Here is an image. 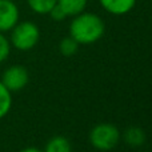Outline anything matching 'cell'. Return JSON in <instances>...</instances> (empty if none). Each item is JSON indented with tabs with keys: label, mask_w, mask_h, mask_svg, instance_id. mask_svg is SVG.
Listing matches in <instances>:
<instances>
[{
	"label": "cell",
	"mask_w": 152,
	"mask_h": 152,
	"mask_svg": "<svg viewBox=\"0 0 152 152\" xmlns=\"http://www.w3.org/2000/svg\"><path fill=\"white\" fill-rule=\"evenodd\" d=\"M105 32V24L99 15L92 12H81L74 16L69 26V36L79 44H94L99 42Z\"/></svg>",
	"instance_id": "cell-1"
},
{
	"label": "cell",
	"mask_w": 152,
	"mask_h": 152,
	"mask_svg": "<svg viewBox=\"0 0 152 152\" xmlns=\"http://www.w3.org/2000/svg\"><path fill=\"white\" fill-rule=\"evenodd\" d=\"M40 29L32 21H21L16 23V26L11 29L10 43L18 51H29L39 43Z\"/></svg>",
	"instance_id": "cell-2"
},
{
	"label": "cell",
	"mask_w": 152,
	"mask_h": 152,
	"mask_svg": "<svg viewBox=\"0 0 152 152\" xmlns=\"http://www.w3.org/2000/svg\"><path fill=\"white\" fill-rule=\"evenodd\" d=\"M121 134L118 127L111 123L96 124L89 131V143L97 151H111L119 144Z\"/></svg>",
	"instance_id": "cell-3"
},
{
	"label": "cell",
	"mask_w": 152,
	"mask_h": 152,
	"mask_svg": "<svg viewBox=\"0 0 152 152\" xmlns=\"http://www.w3.org/2000/svg\"><path fill=\"white\" fill-rule=\"evenodd\" d=\"M0 81L10 92H19L28 84L29 74L24 66L15 64V66H10L8 68H5Z\"/></svg>",
	"instance_id": "cell-4"
},
{
	"label": "cell",
	"mask_w": 152,
	"mask_h": 152,
	"mask_svg": "<svg viewBox=\"0 0 152 152\" xmlns=\"http://www.w3.org/2000/svg\"><path fill=\"white\" fill-rule=\"evenodd\" d=\"M19 21V10L13 0H0V32L11 31Z\"/></svg>",
	"instance_id": "cell-5"
},
{
	"label": "cell",
	"mask_w": 152,
	"mask_h": 152,
	"mask_svg": "<svg viewBox=\"0 0 152 152\" xmlns=\"http://www.w3.org/2000/svg\"><path fill=\"white\" fill-rule=\"evenodd\" d=\"M99 1L107 12L116 16L128 13L136 4V0H99Z\"/></svg>",
	"instance_id": "cell-6"
},
{
	"label": "cell",
	"mask_w": 152,
	"mask_h": 152,
	"mask_svg": "<svg viewBox=\"0 0 152 152\" xmlns=\"http://www.w3.org/2000/svg\"><path fill=\"white\" fill-rule=\"evenodd\" d=\"M123 139L129 147H140L145 142V132L140 127H128L123 134Z\"/></svg>",
	"instance_id": "cell-7"
},
{
	"label": "cell",
	"mask_w": 152,
	"mask_h": 152,
	"mask_svg": "<svg viewBox=\"0 0 152 152\" xmlns=\"http://www.w3.org/2000/svg\"><path fill=\"white\" fill-rule=\"evenodd\" d=\"M87 1L88 0H58V4L67 16H76L86 10Z\"/></svg>",
	"instance_id": "cell-8"
},
{
	"label": "cell",
	"mask_w": 152,
	"mask_h": 152,
	"mask_svg": "<svg viewBox=\"0 0 152 152\" xmlns=\"http://www.w3.org/2000/svg\"><path fill=\"white\" fill-rule=\"evenodd\" d=\"M44 152H72V147L67 137L53 136L45 144Z\"/></svg>",
	"instance_id": "cell-9"
},
{
	"label": "cell",
	"mask_w": 152,
	"mask_h": 152,
	"mask_svg": "<svg viewBox=\"0 0 152 152\" xmlns=\"http://www.w3.org/2000/svg\"><path fill=\"white\" fill-rule=\"evenodd\" d=\"M12 107V92H10L0 81V119L8 115Z\"/></svg>",
	"instance_id": "cell-10"
},
{
	"label": "cell",
	"mask_w": 152,
	"mask_h": 152,
	"mask_svg": "<svg viewBox=\"0 0 152 152\" xmlns=\"http://www.w3.org/2000/svg\"><path fill=\"white\" fill-rule=\"evenodd\" d=\"M27 1H28L29 8L34 12L45 15L52 10V7L58 3V0H27Z\"/></svg>",
	"instance_id": "cell-11"
},
{
	"label": "cell",
	"mask_w": 152,
	"mask_h": 152,
	"mask_svg": "<svg viewBox=\"0 0 152 152\" xmlns=\"http://www.w3.org/2000/svg\"><path fill=\"white\" fill-rule=\"evenodd\" d=\"M79 45L80 44H79L72 36H67L60 42L59 50H60L61 55H64V56H74L75 53L77 52Z\"/></svg>",
	"instance_id": "cell-12"
},
{
	"label": "cell",
	"mask_w": 152,
	"mask_h": 152,
	"mask_svg": "<svg viewBox=\"0 0 152 152\" xmlns=\"http://www.w3.org/2000/svg\"><path fill=\"white\" fill-rule=\"evenodd\" d=\"M11 53V43L7 37L0 32V63L5 61Z\"/></svg>",
	"instance_id": "cell-13"
},
{
	"label": "cell",
	"mask_w": 152,
	"mask_h": 152,
	"mask_svg": "<svg viewBox=\"0 0 152 152\" xmlns=\"http://www.w3.org/2000/svg\"><path fill=\"white\" fill-rule=\"evenodd\" d=\"M48 13H50L51 18H52L55 21H63L66 18H68V16L66 15V12H64L63 10H61V7L58 4V3H56V4L53 5L52 10H51Z\"/></svg>",
	"instance_id": "cell-14"
},
{
	"label": "cell",
	"mask_w": 152,
	"mask_h": 152,
	"mask_svg": "<svg viewBox=\"0 0 152 152\" xmlns=\"http://www.w3.org/2000/svg\"><path fill=\"white\" fill-rule=\"evenodd\" d=\"M19 152H44V151L39 150V148H35V147H28V148H24V150H21Z\"/></svg>",
	"instance_id": "cell-15"
},
{
	"label": "cell",
	"mask_w": 152,
	"mask_h": 152,
	"mask_svg": "<svg viewBox=\"0 0 152 152\" xmlns=\"http://www.w3.org/2000/svg\"><path fill=\"white\" fill-rule=\"evenodd\" d=\"M143 152H150V151H143Z\"/></svg>",
	"instance_id": "cell-16"
}]
</instances>
